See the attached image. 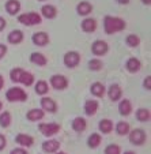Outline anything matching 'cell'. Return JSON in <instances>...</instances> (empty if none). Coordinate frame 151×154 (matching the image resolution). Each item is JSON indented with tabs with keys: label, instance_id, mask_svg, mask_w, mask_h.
Wrapping results in <instances>:
<instances>
[{
	"label": "cell",
	"instance_id": "cell-32",
	"mask_svg": "<svg viewBox=\"0 0 151 154\" xmlns=\"http://www.w3.org/2000/svg\"><path fill=\"white\" fill-rule=\"evenodd\" d=\"M131 131V127L127 122H119L116 124V134L120 135V137H124V135H128V132Z\"/></svg>",
	"mask_w": 151,
	"mask_h": 154
},
{
	"label": "cell",
	"instance_id": "cell-15",
	"mask_svg": "<svg viewBox=\"0 0 151 154\" xmlns=\"http://www.w3.org/2000/svg\"><path fill=\"white\" fill-rule=\"evenodd\" d=\"M41 17L45 19H55L57 17V8L53 4H44L41 7Z\"/></svg>",
	"mask_w": 151,
	"mask_h": 154
},
{
	"label": "cell",
	"instance_id": "cell-25",
	"mask_svg": "<svg viewBox=\"0 0 151 154\" xmlns=\"http://www.w3.org/2000/svg\"><path fill=\"white\" fill-rule=\"evenodd\" d=\"M90 91L94 97L102 98V97L105 96V93H106V87H105L101 82H94V83L90 86Z\"/></svg>",
	"mask_w": 151,
	"mask_h": 154
},
{
	"label": "cell",
	"instance_id": "cell-28",
	"mask_svg": "<svg viewBox=\"0 0 151 154\" xmlns=\"http://www.w3.org/2000/svg\"><path fill=\"white\" fill-rule=\"evenodd\" d=\"M34 91L38 96H47L49 91V85L47 81H37V83H34Z\"/></svg>",
	"mask_w": 151,
	"mask_h": 154
},
{
	"label": "cell",
	"instance_id": "cell-13",
	"mask_svg": "<svg viewBox=\"0 0 151 154\" xmlns=\"http://www.w3.org/2000/svg\"><path fill=\"white\" fill-rule=\"evenodd\" d=\"M32 41L37 47H45L49 44V34L45 32H37L32 35Z\"/></svg>",
	"mask_w": 151,
	"mask_h": 154
},
{
	"label": "cell",
	"instance_id": "cell-24",
	"mask_svg": "<svg viewBox=\"0 0 151 154\" xmlns=\"http://www.w3.org/2000/svg\"><path fill=\"white\" fill-rule=\"evenodd\" d=\"M71 127H72V130L75 131V132H83V131L87 128V122H86L84 117L78 116V117H75V119L72 120Z\"/></svg>",
	"mask_w": 151,
	"mask_h": 154
},
{
	"label": "cell",
	"instance_id": "cell-23",
	"mask_svg": "<svg viewBox=\"0 0 151 154\" xmlns=\"http://www.w3.org/2000/svg\"><path fill=\"white\" fill-rule=\"evenodd\" d=\"M119 112L121 116H129L132 113V102L128 98H124L119 102Z\"/></svg>",
	"mask_w": 151,
	"mask_h": 154
},
{
	"label": "cell",
	"instance_id": "cell-41",
	"mask_svg": "<svg viewBox=\"0 0 151 154\" xmlns=\"http://www.w3.org/2000/svg\"><path fill=\"white\" fill-rule=\"evenodd\" d=\"M119 4H122V6H127V4H129V0H116Z\"/></svg>",
	"mask_w": 151,
	"mask_h": 154
},
{
	"label": "cell",
	"instance_id": "cell-29",
	"mask_svg": "<svg viewBox=\"0 0 151 154\" xmlns=\"http://www.w3.org/2000/svg\"><path fill=\"white\" fill-rule=\"evenodd\" d=\"M98 130L102 134H110L113 131V122L110 119H102L98 124Z\"/></svg>",
	"mask_w": 151,
	"mask_h": 154
},
{
	"label": "cell",
	"instance_id": "cell-5",
	"mask_svg": "<svg viewBox=\"0 0 151 154\" xmlns=\"http://www.w3.org/2000/svg\"><path fill=\"white\" fill-rule=\"evenodd\" d=\"M128 139L134 146H142L147 140V135H146L144 130L142 128H135L128 132Z\"/></svg>",
	"mask_w": 151,
	"mask_h": 154
},
{
	"label": "cell",
	"instance_id": "cell-17",
	"mask_svg": "<svg viewBox=\"0 0 151 154\" xmlns=\"http://www.w3.org/2000/svg\"><path fill=\"white\" fill-rule=\"evenodd\" d=\"M140 68H142V61H140L137 57L128 59L127 63H125V70H127L128 72H131V74L139 72Z\"/></svg>",
	"mask_w": 151,
	"mask_h": 154
},
{
	"label": "cell",
	"instance_id": "cell-7",
	"mask_svg": "<svg viewBox=\"0 0 151 154\" xmlns=\"http://www.w3.org/2000/svg\"><path fill=\"white\" fill-rule=\"evenodd\" d=\"M63 63L68 68L78 67L79 63H80V53L76 52V51H68V52H65V55L63 57Z\"/></svg>",
	"mask_w": 151,
	"mask_h": 154
},
{
	"label": "cell",
	"instance_id": "cell-18",
	"mask_svg": "<svg viewBox=\"0 0 151 154\" xmlns=\"http://www.w3.org/2000/svg\"><path fill=\"white\" fill-rule=\"evenodd\" d=\"M25 40V34L22 30H12V32H10V34L7 35V41H8L10 44H12V45H19L22 41Z\"/></svg>",
	"mask_w": 151,
	"mask_h": 154
},
{
	"label": "cell",
	"instance_id": "cell-38",
	"mask_svg": "<svg viewBox=\"0 0 151 154\" xmlns=\"http://www.w3.org/2000/svg\"><path fill=\"white\" fill-rule=\"evenodd\" d=\"M7 51H8V48H7V45H4V44H0V60L4 57V56L7 55Z\"/></svg>",
	"mask_w": 151,
	"mask_h": 154
},
{
	"label": "cell",
	"instance_id": "cell-27",
	"mask_svg": "<svg viewBox=\"0 0 151 154\" xmlns=\"http://www.w3.org/2000/svg\"><path fill=\"white\" fill-rule=\"evenodd\" d=\"M135 116H136L137 122L148 123L151 119V112H150V109H147V108H139L136 111V113H135Z\"/></svg>",
	"mask_w": 151,
	"mask_h": 154
},
{
	"label": "cell",
	"instance_id": "cell-42",
	"mask_svg": "<svg viewBox=\"0 0 151 154\" xmlns=\"http://www.w3.org/2000/svg\"><path fill=\"white\" fill-rule=\"evenodd\" d=\"M4 87V78H3V75L0 74V90Z\"/></svg>",
	"mask_w": 151,
	"mask_h": 154
},
{
	"label": "cell",
	"instance_id": "cell-12",
	"mask_svg": "<svg viewBox=\"0 0 151 154\" xmlns=\"http://www.w3.org/2000/svg\"><path fill=\"white\" fill-rule=\"evenodd\" d=\"M42 151L47 154H55L56 151L60 150V142L57 139H48L42 143Z\"/></svg>",
	"mask_w": 151,
	"mask_h": 154
},
{
	"label": "cell",
	"instance_id": "cell-21",
	"mask_svg": "<svg viewBox=\"0 0 151 154\" xmlns=\"http://www.w3.org/2000/svg\"><path fill=\"white\" fill-rule=\"evenodd\" d=\"M45 116V112L41 109V108H33L26 113V119L29 122H40L42 120Z\"/></svg>",
	"mask_w": 151,
	"mask_h": 154
},
{
	"label": "cell",
	"instance_id": "cell-22",
	"mask_svg": "<svg viewBox=\"0 0 151 154\" xmlns=\"http://www.w3.org/2000/svg\"><path fill=\"white\" fill-rule=\"evenodd\" d=\"M91 11H93V6H91V3H89L87 0H83L76 6V12L80 17H87V15L91 14Z\"/></svg>",
	"mask_w": 151,
	"mask_h": 154
},
{
	"label": "cell",
	"instance_id": "cell-44",
	"mask_svg": "<svg viewBox=\"0 0 151 154\" xmlns=\"http://www.w3.org/2000/svg\"><path fill=\"white\" fill-rule=\"evenodd\" d=\"M121 154H136V153L132 151V150H127V151H124V153H121Z\"/></svg>",
	"mask_w": 151,
	"mask_h": 154
},
{
	"label": "cell",
	"instance_id": "cell-35",
	"mask_svg": "<svg viewBox=\"0 0 151 154\" xmlns=\"http://www.w3.org/2000/svg\"><path fill=\"white\" fill-rule=\"evenodd\" d=\"M104 154H121V147L116 143H112V145H107L104 150Z\"/></svg>",
	"mask_w": 151,
	"mask_h": 154
},
{
	"label": "cell",
	"instance_id": "cell-1",
	"mask_svg": "<svg viewBox=\"0 0 151 154\" xmlns=\"http://www.w3.org/2000/svg\"><path fill=\"white\" fill-rule=\"evenodd\" d=\"M127 27L125 20L120 17H113V15H106L104 18V32L105 34L112 35L120 33Z\"/></svg>",
	"mask_w": 151,
	"mask_h": 154
},
{
	"label": "cell",
	"instance_id": "cell-8",
	"mask_svg": "<svg viewBox=\"0 0 151 154\" xmlns=\"http://www.w3.org/2000/svg\"><path fill=\"white\" fill-rule=\"evenodd\" d=\"M49 83L56 90H64V89L68 87V79L64 75H61V74H55V75L50 76Z\"/></svg>",
	"mask_w": 151,
	"mask_h": 154
},
{
	"label": "cell",
	"instance_id": "cell-3",
	"mask_svg": "<svg viewBox=\"0 0 151 154\" xmlns=\"http://www.w3.org/2000/svg\"><path fill=\"white\" fill-rule=\"evenodd\" d=\"M18 22L22 23L23 26L32 27V26H35V25L42 23V17H41L38 12H34V11L25 12V14L18 15Z\"/></svg>",
	"mask_w": 151,
	"mask_h": 154
},
{
	"label": "cell",
	"instance_id": "cell-4",
	"mask_svg": "<svg viewBox=\"0 0 151 154\" xmlns=\"http://www.w3.org/2000/svg\"><path fill=\"white\" fill-rule=\"evenodd\" d=\"M6 100L8 102H25L27 100V93L19 86H14L6 91Z\"/></svg>",
	"mask_w": 151,
	"mask_h": 154
},
{
	"label": "cell",
	"instance_id": "cell-26",
	"mask_svg": "<svg viewBox=\"0 0 151 154\" xmlns=\"http://www.w3.org/2000/svg\"><path fill=\"white\" fill-rule=\"evenodd\" d=\"M20 2L19 0H7L6 3V11L10 15H17L20 11Z\"/></svg>",
	"mask_w": 151,
	"mask_h": 154
},
{
	"label": "cell",
	"instance_id": "cell-40",
	"mask_svg": "<svg viewBox=\"0 0 151 154\" xmlns=\"http://www.w3.org/2000/svg\"><path fill=\"white\" fill-rule=\"evenodd\" d=\"M6 26H7V20L3 17H0V32H3L6 29Z\"/></svg>",
	"mask_w": 151,
	"mask_h": 154
},
{
	"label": "cell",
	"instance_id": "cell-34",
	"mask_svg": "<svg viewBox=\"0 0 151 154\" xmlns=\"http://www.w3.org/2000/svg\"><path fill=\"white\" fill-rule=\"evenodd\" d=\"M102 67H104V63H102L101 59L94 57L91 60H89V70L90 71H99L102 70Z\"/></svg>",
	"mask_w": 151,
	"mask_h": 154
},
{
	"label": "cell",
	"instance_id": "cell-46",
	"mask_svg": "<svg viewBox=\"0 0 151 154\" xmlns=\"http://www.w3.org/2000/svg\"><path fill=\"white\" fill-rule=\"evenodd\" d=\"M2 108H3V102L0 101V111H2Z\"/></svg>",
	"mask_w": 151,
	"mask_h": 154
},
{
	"label": "cell",
	"instance_id": "cell-43",
	"mask_svg": "<svg viewBox=\"0 0 151 154\" xmlns=\"http://www.w3.org/2000/svg\"><path fill=\"white\" fill-rule=\"evenodd\" d=\"M142 3L144 4V6H150V4H151V0H142Z\"/></svg>",
	"mask_w": 151,
	"mask_h": 154
},
{
	"label": "cell",
	"instance_id": "cell-19",
	"mask_svg": "<svg viewBox=\"0 0 151 154\" xmlns=\"http://www.w3.org/2000/svg\"><path fill=\"white\" fill-rule=\"evenodd\" d=\"M98 108H99V102L97 100H87L84 102L83 111L87 116H94L97 113V111H98Z\"/></svg>",
	"mask_w": 151,
	"mask_h": 154
},
{
	"label": "cell",
	"instance_id": "cell-30",
	"mask_svg": "<svg viewBox=\"0 0 151 154\" xmlns=\"http://www.w3.org/2000/svg\"><path fill=\"white\" fill-rule=\"evenodd\" d=\"M101 143H102V137L98 132H94V134H91L90 137L87 138V146L90 149H97Z\"/></svg>",
	"mask_w": 151,
	"mask_h": 154
},
{
	"label": "cell",
	"instance_id": "cell-16",
	"mask_svg": "<svg viewBox=\"0 0 151 154\" xmlns=\"http://www.w3.org/2000/svg\"><path fill=\"white\" fill-rule=\"evenodd\" d=\"M97 26H98L97 20L94 19V18H90V17H86L83 20H82V23H80V27H82V30H83L84 33H93V32H95Z\"/></svg>",
	"mask_w": 151,
	"mask_h": 154
},
{
	"label": "cell",
	"instance_id": "cell-6",
	"mask_svg": "<svg viewBox=\"0 0 151 154\" xmlns=\"http://www.w3.org/2000/svg\"><path fill=\"white\" fill-rule=\"evenodd\" d=\"M38 130L44 137L52 138L56 134H59V131L61 130V125L57 123H40L38 124Z\"/></svg>",
	"mask_w": 151,
	"mask_h": 154
},
{
	"label": "cell",
	"instance_id": "cell-10",
	"mask_svg": "<svg viewBox=\"0 0 151 154\" xmlns=\"http://www.w3.org/2000/svg\"><path fill=\"white\" fill-rule=\"evenodd\" d=\"M40 104H41V109L44 112H48V113H55L56 111H57V104H56V101L53 98H50V97H42V98L40 100Z\"/></svg>",
	"mask_w": 151,
	"mask_h": 154
},
{
	"label": "cell",
	"instance_id": "cell-14",
	"mask_svg": "<svg viewBox=\"0 0 151 154\" xmlns=\"http://www.w3.org/2000/svg\"><path fill=\"white\" fill-rule=\"evenodd\" d=\"M15 142L19 145V147H32L33 143H34V138L32 135H27V134H23V132H20L15 137Z\"/></svg>",
	"mask_w": 151,
	"mask_h": 154
},
{
	"label": "cell",
	"instance_id": "cell-9",
	"mask_svg": "<svg viewBox=\"0 0 151 154\" xmlns=\"http://www.w3.org/2000/svg\"><path fill=\"white\" fill-rule=\"evenodd\" d=\"M109 52V45L104 40H95L91 44V53L94 56H104Z\"/></svg>",
	"mask_w": 151,
	"mask_h": 154
},
{
	"label": "cell",
	"instance_id": "cell-36",
	"mask_svg": "<svg viewBox=\"0 0 151 154\" xmlns=\"http://www.w3.org/2000/svg\"><path fill=\"white\" fill-rule=\"evenodd\" d=\"M10 154H29L25 147H15L10 151Z\"/></svg>",
	"mask_w": 151,
	"mask_h": 154
},
{
	"label": "cell",
	"instance_id": "cell-20",
	"mask_svg": "<svg viewBox=\"0 0 151 154\" xmlns=\"http://www.w3.org/2000/svg\"><path fill=\"white\" fill-rule=\"evenodd\" d=\"M30 63L35 64L37 67H44V66H47L48 64V59H47V56H45L44 53L33 52L32 55H30Z\"/></svg>",
	"mask_w": 151,
	"mask_h": 154
},
{
	"label": "cell",
	"instance_id": "cell-31",
	"mask_svg": "<svg viewBox=\"0 0 151 154\" xmlns=\"http://www.w3.org/2000/svg\"><path fill=\"white\" fill-rule=\"evenodd\" d=\"M12 122V116L8 111H4L0 113V127L2 128H8L11 125Z\"/></svg>",
	"mask_w": 151,
	"mask_h": 154
},
{
	"label": "cell",
	"instance_id": "cell-39",
	"mask_svg": "<svg viewBox=\"0 0 151 154\" xmlns=\"http://www.w3.org/2000/svg\"><path fill=\"white\" fill-rule=\"evenodd\" d=\"M143 87H144L146 90H148V91L151 90V76H147V78L143 81Z\"/></svg>",
	"mask_w": 151,
	"mask_h": 154
},
{
	"label": "cell",
	"instance_id": "cell-37",
	"mask_svg": "<svg viewBox=\"0 0 151 154\" xmlns=\"http://www.w3.org/2000/svg\"><path fill=\"white\" fill-rule=\"evenodd\" d=\"M6 146H7V138L4 137L3 134H0V151L4 150Z\"/></svg>",
	"mask_w": 151,
	"mask_h": 154
},
{
	"label": "cell",
	"instance_id": "cell-47",
	"mask_svg": "<svg viewBox=\"0 0 151 154\" xmlns=\"http://www.w3.org/2000/svg\"><path fill=\"white\" fill-rule=\"evenodd\" d=\"M40 2H47V0H40Z\"/></svg>",
	"mask_w": 151,
	"mask_h": 154
},
{
	"label": "cell",
	"instance_id": "cell-11",
	"mask_svg": "<svg viewBox=\"0 0 151 154\" xmlns=\"http://www.w3.org/2000/svg\"><path fill=\"white\" fill-rule=\"evenodd\" d=\"M121 96H122V89L119 83H112L107 89V97L109 100L113 102H117L119 100H121Z\"/></svg>",
	"mask_w": 151,
	"mask_h": 154
},
{
	"label": "cell",
	"instance_id": "cell-45",
	"mask_svg": "<svg viewBox=\"0 0 151 154\" xmlns=\"http://www.w3.org/2000/svg\"><path fill=\"white\" fill-rule=\"evenodd\" d=\"M55 154H67V153H65V151H60V150H59V151H56Z\"/></svg>",
	"mask_w": 151,
	"mask_h": 154
},
{
	"label": "cell",
	"instance_id": "cell-33",
	"mask_svg": "<svg viewBox=\"0 0 151 154\" xmlns=\"http://www.w3.org/2000/svg\"><path fill=\"white\" fill-rule=\"evenodd\" d=\"M125 44H127L129 48H137L140 45V38L136 34H128L125 38Z\"/></svg>",
	"mask_w": 151,
	"mask_h": 154
},
{
	"label": "cell",
	"instance_id": "cell-2",
	"mask_svg": "<svg viewBox=\"0 0 151 154\" xmlns=\"http://www.w3.org/2000/svg\"><path fill=\"white\" fill-rule=\"evenodd\" d=\"M10 78H11V81L14 82V83H20L26 87L33 86V85H34V81H35L34 75H33L32 72L25 71L19 67L12 68V70L10 71Z\"/></svg>",
	"mask_w": 151,
	"mask_h": 154
}]
</instances>
